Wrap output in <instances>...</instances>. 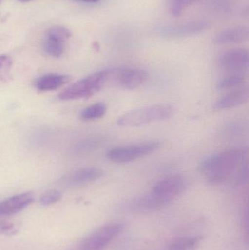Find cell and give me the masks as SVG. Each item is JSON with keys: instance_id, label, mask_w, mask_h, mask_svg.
<instances>
[{"instance_id": "obj_17", "label": "cell", "mask_w": 249, "mask_h": 250, "mask_svg": "<svg viewBox=\"0 0 249 250\" xmlns=\"http://www.w3.org/2000/svg\"><path fill=\"white\" fill-rule=\"evenodd\" d=\"M64 42L57 38L45 35L43 42L44 51L51 57L58 58L64 54Z\"/></svg>"}, {"instance_id": "obj_8", "label": "cell", "mask_w": 249, "mask_h": 250, "mask_svg": "<svg viewBox=\"0 0 249 250\" xmlns=\"http://www.w3.org/2000/svg\"><path fill=\"white\" fill-rule=\"evenodd\" d=\"M218 64L228 73H248L249 54L244 48H234L221 54Z\"/></svg>"}, {"instance_id": "obj_25", "label": "cell", "mask_w": 249, "mask_h": 250, "mask_svg": "<svg viewBox=\"0 0 249 250\" xmlns=\"http://www.w3.org/2000/svg\"><path fill=\"white\" fill-rule=\"evenodd\" d=\"M19 1H21V2H28V1H32V0H19Z\"/></svg>"}, {"instance_id": "obj_9", "label": "cell", "mask_w": 249, "mask_h": 250, "mask_svg": "<svg viewBox=\"0 0 249 250\" xmlns=\"http://www.w3.org/2000/svg\"><path fill=\"white\" fill-rule=\"evenodd\" d=\"M209 27L205 21H193L180 24L161 25L155 31L160 36L166 38H183L194 36L202 33Z\"/></svg>"}, {"instance_id": "obj_23", "label": "cell", "mask_w": 249, "mask_h": 250, "mask_svg": "<svg viewBox=\"0 0 249 250\" xmlns=\"http://www.w3.org/2000/svg\"><path fill=\"white\" fill-rule=\"evenodd\" d=\"M13 230L14 226L11 223H0V234L12 233Z\"/></svg>"}, {"instance_id": "obj_16", "label": "cell", "mask_w": 249, "mask_h": 250, "mask_svg": "<svg viewBox=\"0 0 249 250\" xmlns=\"http://www.w3.org/2000/svg\"><path fill=\"white\" fill-rule=\"evenodd\" d=\"M200 242V236H184L171 242L167 250H197Z\"/></svg>"}, {"instance_id": "obj_26", "label": "cell", "mask_w": 249, "mask_h": 250, "mask_svg": "<svg viewBox=\"0 0 249 250\" xmlns=\"http://www.w3.org/2000/svg\"><path fill=\"white\" fill-rule=\"evenodd\" d=\"M1 1H2V0H0V3L1 2Z\"/></svg>"}, {"instance_id": "obj_22", "label": "cell", "mask_w": 249, "mask_h": 250, "mask_svg": "<svg viewBox=\"0 0 249 250\" xmlns=\"http://www.w3.org/2000/svg\"><path fill=\"white\" fill-rule=\"evenodd\" d=\"M46 35L57 38L66 42L71 37V32L68 29L62 26H55L47 31Z\"/></svg>"}, {"instance_id": "obj_12", "label": "cell", "mask_w": 249, "mask_h": 250, "mask_svg": "<svg viewBox=\"0 0 249 250\" xmlns=\"http://www.w3.org/2000/svg\"><path fill=\"white\" fill-rule=\"evenodd\" d=\"M249 90L248 87L242 86L227 94L215 102L213 109L216 111L230 109L246 104L249 101Z\"/></svg>"}, {"instance_id": "obj_2", "label": "cell", "mask_w": 249, "mask_h": 250, "mask_svg": "<svg viewBox=\"0 0 249 250\" xmlns=\"http://www.w3.org/2000/svg\"><path fill=\"white\" fill-rule=\"evenodd\" d=\"M175 112L176 108L172 104H156L125 113L118 119L117 124L121 126H142L168 120Z\"/></svg>"}, {"instance_id": "obj_15", "label": "cell", "mask_w": 249, "mask_h": 250, "mask_svg": "<svg viewBox=\"0 0 249 250\" xmlns=\"http://www.w3.org/2000/svg\"><path fill=\"white\" fill-rule=\"evenodd\" d=\"M247 73H228L218 81L216 87L219 90L242 87L247 81Z\"/></svg>"}, {"instance_id": "obj_20", "label": "cell", "mask_w": 249, "mask_h": 250, "mask_svg": "<svg viewBox=\"0 0 249 250\" xmlns=\"http://www.w3.org/2000/svg\"><path fill=\"white\" fill-rule=\"evenodd\" d=\"M62 198V193L57 189H51L42 194L39 198V202L42 205L49 206L58 202Z\"/></svg>"}, {"instance_id": "obj_14", "label": "cell", "mask_w": 249, "mask_h": 250, "mask_svg": "<svg viewBox=\"0 0 249 250\" xmlns=\"http://www.w3.org/2000/svg\"><path fill=\"white\" fill-rule=\"evenodd\" d=\"M71 81V76L64 74H47L38 78L35 86L41 92L56 90Z\"/></svg>"}, {"instance_id": "obj_10", "label": "cell", "mask_w": 249, "mask_h": 250, "mask_svg": "<svg viewBox=\"0 0 249 250\" xmlns=\"http://www.w3.org/2000/svg\"><path fill=\"white\" fill-rule=\"evenodd\" d=\"M105 171L97 167H84L66 175L61 179L63 184L68 185H83L95 182L103 177Z\"/></svg>"}, {"instance_id": "obj_4", "label": "cell", "mask_w": 249, "mask_h": 250, "mask_svg": "<svg viewBox=\"0 0 249 250\" xmlns=\"http://www.w3.org/2000/svg\"><path fill=\"white\" fill-rule=\"evenodd\" d=\"M124 229L125 225L121 222L103 225L82 239L76 250H105Z\"/></svg>"}, {"instance_id": "obj_5", "label": "cell", "mask_w": 249, "mask_h": 250, "mask_svg": "<svg viewBox=\"0 0 249 250\" xmlns=\"http://www.w3.org/2000/svg\"><path fill=\"white\" fill-rule=\"evenodd\" d=\"M160 146L159 141H148L133 145L114 147L107 151L106 157L114 163H130L152 154Z\"/></svg>"}, {"instance_id": "obj_1", "label": "cell", "mask_w": 249, "mask_h": 250, "mask_svg": "<svg viewBox=\"0 0 249 250\" xmlns=\"http://www.w3.org/2000/svg\"><path fill=\"white\" fill-rule=\"evenodd\" d=\"M249 152L247 148L227 150L203 159L198 170L206 177L208 183L217 185L232 181L238 170L247 163Z\"/></svg>"}, {"instance_id": "obj_3", "label": "cell", "mask_w": 249, "mask_h": 250, "mask_svg": "<svg viewBox=\"0 0 249 250\" xmlns=\"http://www.w3.org/2000/svg\"><path fill=\"white\" fill-rule=\"evenodd\" d=\"M109 69L96 72L87 77L77 81L58 94L62 101L88 98L99 92L108 83Z\"/></svg>"}, {"instance_id": "obj_19", "label": "cell", "mask_w": 249, "mask_h": 250, "mask_svg": "<svg viewBox=\"0 0 249 250\" xmlns=\"http://www.w3.org/2000/svg\"><path fill=\"white\" fill-rule=\"evenodd\" d=\"M197 1V0H170V10L171 14L175 17H178L188 6Z\"/></svg>"}, {"instance_id": "obj_18", "label": "cell", "mask_w": 249, "mask_h": 250, "mask_svg": "<svg viewBox=\"0 0 249 250\" xmlns=\"http://www.w3.org/2000/svg\"><path fill=\"white\" fill-rule=\"evenodd\" d=\"M107 112V106L103 103H96L85 108L80 113V118L84 121H92L102 118Z\"/></svg>"}, {"instance_id": "obj_21", "label": "cell", "mask_w": 249, "mask_h": 250, "mask_svg": "<svg viewBox=\"0 0 249 250\" xmlns=\"http://www.w3.org/2000/svg\"><path fill=\"white\" fill-rule=\"evenodd\" d=\"M13 66L12 59L8 55L0 56V82L7 79Z\"/></svg>"}, {"instance_id": "obj_7", "label": "cell", "mask_w": 249, "mask_h": 250, "mask_svg": "<svg viewBox=\"0 0 249 250\" xmlns=\"http://www.w3.org/2000/svg\"><path fill=\"white\" fill-rule=\"evenodd\" d=\"M109 72L108 82L128 90L140 87L149 78L148 72L141 69L117 67L109 69Z\"/></svg>"}, {"instance_id": "obj_6", "label": "cell", "mask_w": 249, "mask_h": 250, "mask_svg": "<svg viewBox=\"0 0 249 250\" xmlns=\"http://www.w3.org/2000/svg\"><path fill=\"white\" fill-rule=\"evenodd\" d=\"M187 181L181 175L169 176L155 184L151 193L165 207L176 199L185 191Z\"/></svg>"}, {"instance_id": "obj_13", "label": "cell", "mask_w": 249, "mask_h": 250, "mask_svg": "<svg viewBox=\"0 0 249 250\" xmlns=\"http://www.w3.org/2000/svg\"><path fill=\"white\" fill-rule=\"evenodd\" d=\"M249 30L246 26H237L225 29L219 32L214 38L215 43L223 44L240 43L249 39Z\"/></svg>"}, {"instance_id": "obj_24", "label": "cell", "mask_w": 249, "mask_h": 250, "mask_svg": "<svg viewBox=\"0 0 249 250\" xmlns=\"http://www.w3.org/2000/svg\"><path fill=\"white\" fill-rule=\"evenodd\" d=\"M73 1H77V2L96 3L99 1V0H73Z\"/></svg>"}, {"instance_id": "obj_11", "label": "cell", "mask_w": 249, "mask_h": 250, "mask_svg": "<svg viewBox=\"0 0 249 250\" xmlns=\"http://www.w3.org/2000/svg\"><path fill=\"white\" fill-rule=\"evenodd\" d=\"M34 194L31 192L10 197L0 202V216H10L17 214L33 202Z\"/></svg>"}]
</instances>
